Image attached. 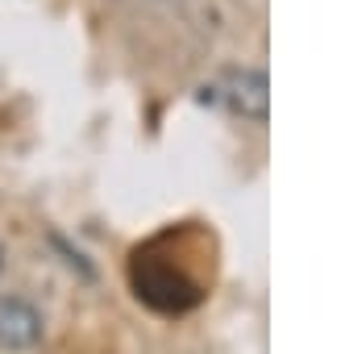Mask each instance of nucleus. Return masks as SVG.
Wrapping results in <instances>:
<instances>
[{
    "label": "nucleus",
    "instance_id": "nucleus-2",
    "mask_svg": "<svg viewBox=\"0 0 341 354\" xmlns=\"http://www.w3.org/2000/svg\"><path fill=\"white\" fill-rule=\"evenodd\" d=\"M133 288H137V296L146 300V304H154V308H162V313H184V308H192L196 300H200V292H196V283L192 279H184L175 267H137L133 271Z\"/></svg>",
    "mask_w": 341,
    "mask_h": 354
},
{
    "label": "nucleus",
    "instance_id": "nucleus-3",
    "mask_svg": "<svg viewBox=\"0 0 341 354\" xmlns=\"http://www.w3.org/2000/svg\"><path fill=\"white\" fill-rule=\"evenodd\" d=\"M42 342V313L17 296L0 300V350H30Z\"/></svg>",
    "mask_w": 341,
    "mask_h": 354
},
{
    "label": "nucleus",
    "instance_id": "nucleus-4",
    "mask_svg": "<svg viewBox=\"0 0 341 354\" xmlns=\"http://www.w3.org/2000/svg\"><path fill=\"white\" fill-rule=\"evenodd\" d=\"M0 267H5V259H0Z\"/></svg>",
    "mask_w": 341,
    "mask_h": 354
},
{
    "label": "nucleus",
    "instance_id": "nucleus-1",
    "mask_svg": "<svg viewBox=\"0 0 341 354\" xmlns=\"http://www.w3.org/2000/svg\"><path fill=\"white\" fill-rule=\"evenodd\" d=\"M213 100H221L229 113L237 117H250V121H266V109H271V84L262 71L254 67H229L217 75V84L208 88Z\"/></svg>",
    "mask_w": 341,
    "mask_h": 354
}]
</instances>
